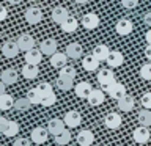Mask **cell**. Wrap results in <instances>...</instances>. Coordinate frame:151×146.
<instances>
[{"mask_svg": "<svg viewBox=\"0 0 151 146\" xmlns=\"http://www.w3.org/2000/svg\"><path fill=\"white\" fill-rule=\"evenodd\" d=\"M68 17H69V13H68V9H66V8L55 6L54 9H52V21H54L55 24H61L63 21H66Z\"/></svg>", "mask_w": 151, "mask_h": 146, "instance_id": "19", "label": "cell"}, {"mask_svg": "<svg viewBox=\"0 0 151 146\" xmlns=\"http://www.w3.org/2000/svg\"><path fill=\"white\" fill-rule=\"evenodd\" d=\"M137 3H139V0H121L123 8H126V9H134L137 6Z\"/></svg>", "mask_w": 151, "mask_h": 146, "instance_id": "39", "label": "cell"}, {"mask_svg": "<svg viewBox=\"0 0 151 146\" xmlns=\"http://www.w3.org/2000/svg\"><path fill=\"white\" fill-rule=\"evenodd\" d=\"M0 79H2V82H5L6 85H14L17 82V72L14 68H6L2 72V75H0Z\"/></svg>", "mask_w": 151, "mask_h": 146, "instance_id": "24", "label": "cell"}, {"mask_svg": "<svg viewBox=\"0 0 151 146\" xmlns=\"http://www.w3.org/2000/svg\"><path fill=\"white\" fill-rule=\"evenodd\" d=\"M76 141H77L80 146H90V145H93V141H94V135H93V132L88 130V129L80 130L77 134V137H76Z\"/></svg>", "mask_w": 151, "mask_h": 146, "instance_id": "12", "label": "cell"}, {"mask_svg": "<svg viewBox=\"0 0 151 146\" xmlns=\"http://www.w3.org/2000/svg\"><path fill=\"white\" fill-rule=\"evenodd\" d=\"M19 52H21V47H19L17 41H5L2 46V54L6 57V58H14Z\"/></svg>", "mask_w": 151, "mask_h": 146, "instance_id": "4", "label": "cell"}, {"mask_svg": "<svg viewBox=\"0 0 151 146\" xmlns=\"http://www.w3.org/2000/svg\"><path fill=\"white\" fill-rule=\"evenodd\" d=\"M123 63H124V55H123L121 52H118V50L110 52V55H109V58H107V64L110 66V68H120Z\"/></svg>", "mask_w": 151, "mask_h": 146, "instance_id": "18", "label": "cell"}, {"mask_svg": "<svg viewBox=\"0 0 151 146\" xmlns=\"http://www.w3.org/2000/svg\"><path fill=\"white\" fill-rule=\"evenodd\" d=\"M142 105L151 110V93H145L143 96H142Z\"/></svg>", "mask_w": 151, "mask_h": 146, "instance_id": "40", "label": "cell"}, {"mask_svg": "<svg viewBox=\"0 0 151 146\" xmlns=\"http://www.w3.org/2000/svg\"><path fill=\"white\" fill-rule=\"evenodd\" d=\"M8 2H9V3H13V5H17V3H21L22 0H8Z\"/></svg>", "mask_w": 151, "mask_h": 146, "instance_id": "46", "label": "cell"}, {"mask_svg": "<svg viewBox=\"0 0 151 146\" xmlns=\"http://www.w3.org/2000/svg\"><path fill=\"white\" fill-rule=\"evenodd\" d=\"M41 19H42V11H41L40 6H30V8H27V11H25V21L30 24V25H35V24L41 22Z\"/></svg>", "mask_w": 151, "mask_h": 146, "instance_id": "5", "label": "cell"}, {"mask_svg": "<svg viewBox=\"0 0 151 146\" xmlns=\"http://www.w3.org/2000/svg\"><path fill=\"white\" fill-rule=\"evenodd\" d=\"M13 105H14V102H13L11 94H8V93L0 94V110L6 112V110H9V108H13Z\"/></svg>", "mask_w": 151, "mask_h": 146, "instance_id": "30", "label": "cell"}, {"mask_svg": "<svg viewBox=\"0 0 151 146\" xmlns=\"http://www.w3.org/2000/svg\"><path fill=\"white\" fill-rule=\"evenodd\" d=\"M40 74V69H38V64H32V63H25L22 68V75L28 80H33L38 77Z\"/></svg>", "mask_w": 151, "mask_h": 146, "instance_id": "23", "label": "cell"}, {"mask_svg": "<svg viewBox=\"0 0 151 146\" xmlns=\"http://www.w3.org/2000/svg\"><path fill=\"white\" fill-rule=\"evenodd\" d=\"M63 120L66 122V126L71 127V129H74V127L80 126V122H82V115H80L79 112H76V110H71L65 115Z\"/></svg>", "mask_w": 151, "mask_h": 146, "instance_id": "11", "label": "cell"}, {"mask_svg": "<svg viewBox=\"0 0 151 146\" xmlns=\"http://www.w3.org/2000/svg\"><path fill=\"white\" fill-rule=\"evenodd\" d=\"M98 66H99V60H98L93 54H91V55H87L85 58H82V68H83L85 71H88V72L96 71Z\"/></svg>", "mask_w": 151, "mask_h": 146, "instance_id": "21", "label": "cell"}, {"mask_svg": "<svg viewBox=\"0 0 151 146\" xmlns=\"http://www.w3.org/2000/svg\"><path fill=\"white\" fill-rule=\"evenodd\" d=\"M74 2H76V3H80V5H83V3H87L88 0H74Z\"/></svg>", "mask_w": 151, "mask_h": 146, "instance_id": "47", "label": "cell"}, {"mask_svg": "<svg viewBox=\"0 0 151 146\" xmlns=\"http://www.w3.org/2000/svg\"><path fill=\"white\" fill-rule=\"evenodd\" d=\"M55 83H57V87H58L61 91H69V89L74 87V80H73V79H63V77H58Z\"/></svg>", "mask_w": 151, "mask_h": 146, "instance_id": "32", "label": "cell"}, {"mask_svg": "<svg viewBox=\"0 0 151 146\" xmlns=\"http://www.w3.org/2000/svg\"><path fill=\"white\" fill-rule=\"evenodd\" d=\"M60 27H61V30H63L65 33H74L76 30H77V27H79V22H77L76 17L69 16L66 21H63L60 24Z\"/></svg>", "mask_w": 151, "mask_h": 146, "instance_id": "25", "label": "cell"}, {"mask_svg": "<svg viewBox=\"0 0 151 146\" xmlns=\"http://www.w3.org/2000/svg\"><path fill=\"white\" fill-rule=\"evenodd\" d=\"M145 57H146V58H148V60L151 61V44L146 46V49H145Z\"/></svg>", "mask_w": 151, "mask_h": 146, "instance_id": "43", "label": "cell"}, {"mask_svg": "<svg viewBox=\"0 0 151 146\" xmlns=\"http://www.w3.org/2000/svg\"><path fill=\"white\" fill-rule=\"evenodd\" d=\"M38 91L41 93V96H46V94H49L50 91H54L52 89V85L50 83H47V82H41V83H38Z\"/></svg>", "mask_w": 151, "mask_h": 146, "instance_id": "38", "label": "cell"}, {"mask_svg": "<svg viewBox=\"0 0 151 146\" xmlns=\"http://www.w3.org/2000/svg\"><path fill=\"white\" fill-rule=\"evenodd\" d=\"M91 91H93V87H91V83H88V82H80V83L76 85V94H77L80 99H88Z\"/></svg>", "mask_w": 151, "mask_h": 146, "instance_id": "20", "label": "cell"}, {"mask_svg": "<svg viewBox=\"0 0 151 146\" xmlns=\"http://www.w3.org/2000/svg\"><path fill=\"white\" fill-rule=\"evenodd\" d=\"M14 146H30V140L28 138H17L14 141Z\"/></svg>", "mask_w": 151, "mask_h": 146, "instance_id": "41", "label": "cell"}, {"mask_svg": "<svg viewBox=\"0 0 151 146\" xmlns=\"http://www.w3.org/2000/svg\"><path fill=\"white\" fill-rule=\"evenodd\" d=\"M0 132H2L5 137H14V135L19 134V124L2 116L0 118Z\"/></svg>", "mask_w": 151, "mask_h": 146, "instance_id": "2", "label": "cell"}, {"mask_svg": "<svg viewBox=\"0 0 151 146\" xmlns=\"http://www.w3.org/2000/svg\"><path fill=\"white\" fill-rule=\"evenodd\" d=\"M69 141H71V132L68 129L61 130L60 134L55 135V143L57 145H68Z\"/></svg>", "mask_w": 151, "mask_h": 146, "instance_id": "33", "label": "cell"}, {"mask_svg": "<svg viewBox=\"0 0 151 146\" xmlns=\"http://www.w3.org/2000/svg\"><path fill=\"white\" fill-rule=\"evenodd\" d=\"M82 25L87 28V30H94V28L99 27V16L96 13H87L83 14V17L80 19Z\"/></svg>", "mask_w": 151, "mask_h": 146, "instance_id": "7", "label": "cell"}, {"mask_svg": "<svg viewBox=\"0 0 151 146\" xmlns=\"http://www.w3.org/2000/svg\"><path fill=\"white\" fill-rule=\"evenodd\" d=\"M66 54H68L69 58L76 60V58H80V57H82L83 49H82V46H80L79 42H71V44L66 46Z\"/></svg>", "mask_w": 151, "mask_h": 146, "instance_id": "22", "label": "cell"}, {"mask_svg": "<svg viewBox=\"0 0 151 146\" xmlns=\"http://www.w3.org/2000/svg\"><path fill=\"white\" fill-rule=\"evenodd\" d=\"M27 97L30 99V102L33 104V105H38V104H41V93L38 91V88H30L28 89V93H27Z\"/></svg>", "mask_w": 151, "mask_h": 146, "instance_id": "35", "label": "cell"}, {"mask_svg": "<svg viewBox=\"0 0 151 146\" xmlns=\"http://www.w3.org/2000/svg\"><path fill=\"white\" fill-rule=\"evenodd\" d=\"M137 121H139V124L142 126H151V110L150 108H143V110L139 112V115H137Z\"/></svg>", "mask_w": 151, "mask_h": 146, "instance_id": "29", "label": "cell"}, {"mask_svg": "<svg viewBox=\"0 0 151 146\" xmlns=\"http://www.w3.org/2000/svg\"><path fill=\"white\" fill-rule=\"evenodd\" d=\"M145 39H146V42H148V44H151V28L145 33Z\"/></svg>", "mask_w": 151, "mask_h": 146, "instance_id": "44", "label": "cell"}, {"mask_svg": "<svg viewBox=\"0 0 151 146\" xmlns=\"http://www.w3.org/2000/svg\"><path fill=\"white\" fill-rule=\"evenodd\" d=\"M140 77L143 80H151V63H146L140 68Z\"/></svg>", "mask_w": 151, "mask_h": 146, "instance_id": "37", "label": "cell"}, {"mask_svg": "<svg viewBox=\"0 0 151 146\" xmlns=\"http://www.w3.org/2000/svg\"><path fill=\"white\" fill-rule=\"evenodd\" d=\"M69 60L68 54H63V52H55L54 55H50V64L54 66V68H63V66L66 64V61Z\"/></svg>", "mask_w": 151, "mask_h": 146, "instance_id": "16", "label": "cell"}, {"mask_svg": "<svg viewBox=\"0 0 151 146\" xmlns=\"http://www.w3.org/2000/svg\"><path fill=\"white\" fill-rule=\"evenodd\" d=\"M42 52L41 49L38 50V49H30V50H27L25 52V63H32V64H40L41 61H42Z\"/></svg>", "mask_w": 151, "mask_h": 146, "instance_id": "14", "label": "cell"}, {"mask_svg": "<svg viewBox=\"0 0 151 146\" xmlns=\"http://www.w3.org/2000/svg\"><path fill=\"white\" fill-rule=\"evenodd\" d=\"M113 80H115V74H113V71H110V69H101L98 72V82L101 85L110 83Z\"/></svg>", "mask_w": 151, "mask_h": 146, "instance_id": "28", "label": "cell"}, {"mask_svg": "<svg viewBox=\"0 0 151 146\" xmlns=\"http://www.w3.org/2000/svg\"><path fill=\"white\" fill-rule=\"evenodd\" d=\"M93 55L96 57L99 61H107L109 55H110V50H109V47H107V46L98 44V46L93 49Z\"/></svg>", "mask_w": 151, "mask_h": 146, "instance_id": "27", "label": "cell"}, {"mask_svg": "<svg viewBox=\"0 0 151 146\" xmlns=\"http://www.w3.org/2000/svg\"><path fill=\"white\" fill-rule=\"evenodd\" d=\"M58 77H63V79H73V80H74V77H76V68L65 64L63 68H60V71H58Z\"/></svg>", "mask_w": 151, "mask_h": 146, "instance_id": "31", "label": "cell"}, {"mask_svg": "<svg viewBox=\"0 0 151 146\" xmlns=\"http://www.w3.org/2000/svg\"><path fill=\"white\" fill-rule=\"evenodd\" d=\"M150 130H148V126H139L137 129L132 132V137H134V141L137 143H146L150 140Z\"/></svg>", "mask_w": 151, "mask_h": 146, "instance_id": "10", "label": "cell"}, {"mask_svg": "<svg viewBox=\"0 0 151 146\" xmlns=\"http://www.w3.org/2000/svg\"><path fill=\"white\" fill-rule=\"evenodd\" d=\"M2 21H5V19H6V8H2Z\"/></svg>", "mask_w": 151, "mask_h": 146, "instance_id": "45", "label": "cell"}, {"mask_svg": "<svg viewBox=\"0 0 151 146\" xmlns=\"http://www.w3.org/2000/svg\"><path fill=\"white\" fill-rule=\"evenodd\" d=\"M132 28H134V25H132V22L129 21V19H120V21L116 22V25H115V30L116 33L120 36H127V35H131L132 33Z\"/></svg>", "mask_w": 151, "mask_h": 146, "instance_id": "8", "label": "cell"}, {"mask_svg": "<svg viewBox=\"0 0 151 146\" xmlns=\"http://www.w3.org/2000/svg\"><path fill=\"white\" fill-rule=\"evenodd\" d=\"M55 102H57V96L54 91H50L49 94L42 96V99H41V105H44V107H52Z\"/></svg>", "mask_w": 151, "mask_h": 146, "instance_id": "36", "label": "cell"}, {"mask_svg": "<svg viewBox=\"0 0 151 146\" xmlns=\"http://www.w3.org/2000/svg\"><path fill=\"white\" fill-rule=\"evenodd\" d=\"M121 116H120V113H116V112H110V113H107L106 118H104V124H106L107 129H112V130H115L118 129V127L121 126Z\"/></svg>", "mask_w": 151, "mask_h": 146, "instance_id": "6", "label": "cell"}, {"mask_svg": "<svg viewBox=\"0 0 151 146\" xmlns=\"http://www.w3.org/2000/svg\"><path fill=\"white\" fill-rule=\"evenodd\" d=\"M49 129H44V127H35L30 134V138L33 143L36 145H41V143H46L47 138H49Z\"/></svg>", "mask_w": 151, "mask_h": 146, "instance_id": "3", "label": "cell"}, {"mask_svg": "<svg viewBox=\"0 0 151 146\" xmlns=\"http://www.w3.org/2000/svg\"><path fill=\"white\" fill-rule=\"evenodd\" d=\"M57 47H58V44H57V41L54 39V38H47V39H42L40 42V49L44 55H54L57 52Z\"/></svg>", "mask_w": 151, "mask_h": 146, "instance_id": "9", "label": "cell"}, {"mask_svg": "<svg viewBox=\"0 0 151 146\" xmlns=\"http://www.w3.org/2000/svg\"><path fill=\"white\" fill-rule=\"evenodd\" d=\"M65 126H66V122H65V120L61 121V120H58V118H52V120L47 122V129H49V132L52 135H57V134H60L61 130H65Z\"/></svg>", "mask_w": 151, "mask_h": 146, "instance_id": "17", "label": "cell"}, {"mask_svg": "<svg viewBox=\"0 0 151 146\" xmlns=\"http://www.w3.org/2000/svg\"><path fill=\"white\" fill-rule=\"evenodd\" d=\"M30 105H33V104L30 102V99H28L27 96L17 99V101L14 102V108H16V110H19V112H25V110H28V108H30Z\"/></svg>", "mask_w": 151, "mask_h": 146, "instance_id": "34", "label": "cell"}, {"mask_svg": "<svg viewBox=\"0 0 151 146\" xmlns=\"http://www.w3.org/2000/svg\"><path fill=\"white\" fill-rule=\"evenodd\" d=\"M17 44L21 47V52H27L35 47V39H33V36L27 35V33H24L17 38Z\"/></svg>", "mask_w": 151, "mask_h": 146, "instance_id": "13", "label": "cell"}, {"mask_svg": "<svg viewBox=\"0 0 151 146\" xmlns=\"http://www.w3.org/2000/svg\"><path fill=\"white\" fill-rule=\"evenodd\" d=\"M102 88H104V91L109 93V96H110L112 99H116V101L126 94L124 85H123V83H118L116 80H113V82H110V83L102 85Z\"/></svg>", "mask_w": 151, "mask_h": 146, "instance_id": "1", "label": "cell"}, {"mask_svg": "<svg viewBox=\"0 0 151 146\" xmlns=\"http://www.w3.org/2000/svg\"><path fill=\"white\" fill-rule=\"evenodd\" d=\"M106 101V96H104V91L102 89H93L91 93H90V96H88V102H90V105H101V104Z\"/></svg>", "mask_w": 151, "mask_h": 146, "instance_id": "26", "label": "cell"}, {"mask_svg": "<svg viewBox=\"0 0 151 146\" xmlns=\"http://www.w3.org/2000/svg\"><path fill=\"white\" fill-rule=\"evenodd\" d=\"M134 105H135V99L129 96V94H124L123 97L118 99V108L121 112H131L134 108Z\"/></svg>", "mask_w": 151, "mask_h": 146, "instance_id": "15", "label": "cell"}, {"mask_svg": "<svg viewBox=\"0 0 151 146\" xmlns=\"http://www.w3.org/2000/svg\"><path fill=\"white\" fill-rule=\"evenodd\" d=\"M143 22H145L148 27H151V11L145 14V17H143Z\"/></svg>", "mask_w": 151, "mask_h": 146, "instance_id": "42", "label": "cell"}]
</instances>
